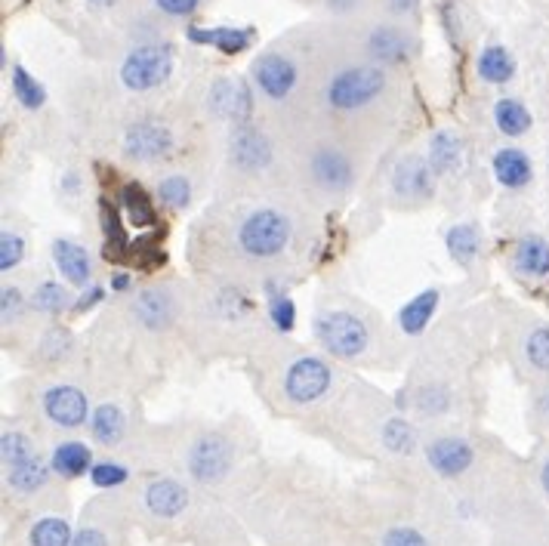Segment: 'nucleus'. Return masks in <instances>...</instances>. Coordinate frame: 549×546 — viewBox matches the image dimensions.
Listing matches in <instances>:
<instances>
[{"label": "nucleus", "mask_w": 549, "mask_h": 546, "mask_svg": "<svg viewBox=\"0 0 549 546\" xmlns=\"http://www.w3.org/2000/svg\"><path fill=\"white\" fill-rule=\"evenodd\" d=\"M238 241L250 257H260V260L275 257V253H281L290 241V223L278 210H256L244 220Z\"/></svg>", "instance_id": "f257e3e1"}, {"label": "nucleus", "mask_w": 549, "mask_h": 546, "mask_svg": "<svg viewBox=\"0 0 549 546\" xmlns=\"http://www.w3.org/2000/svg\"><path fill=\"white\" fill-rule=\"evenodd\" d=\"M386 87V78L380 68H346L340 75L327 84V102L334 108H343V112H352V108H361L374 102Z\"/></svg>", "instance_id": "f03ea898"}, {"label": "nucleus", "mask_w": 549, "mask_h": 546, "mask_svg": "<svg viewBox=\"0 0 549 546\" xmlns=\"http://www.w3.org/2000/svg\"><path fill=\"white\" fill-rule=\"evenodd\" d=\"M173 56L167 47H139L124 59L121 78L130 90H152L167 81Z\"/></svg>", "instance_id": "7ed1b4c3"}, {"label": "nucleus", "mask_w": 549, "mask_h": 546, "mask_svg": "<svg viewBox=\"0 0 549 546\" xmlns=\"http://www.w3.org/2000/svg\"><path fill=\"white\" fill-rule=\"evenodd\" d=\"M318 340L334 355L352 358L368 346V327L349 312H331L318 318Z\"/></svg>", "instance_id": "20e7f679"}, {"label": "nucleus", "mask_w": 549, "mask_h": 546, "mask_svg": "<svg viewBox=\"0 0 549 546\" xmlns=\"http://www.w3.org/2000/svg\"><path fill=\"white\" fill-rule=\"evenodd\" d=\"M327 386H331V371L318 358H300L287 371V395L294 402H315L318 395H324Z\"/></svg>", "instance_id": "39448f33"}, {"label": "nucleus", "mask_w": 549, "mask_h": 546, "mask_svg": "<svg viewBox=\"0 0 549 546\" xmlns=\"http://www.w3.org/2000/svg\"><path fill=\"white\" fill-rule=\"evenodd\" d=\"M173 145V136L164 124L158 121H142V124H133L124 136V152L130 158H139V161H155L161 155L170 152Z\"/></svg>", "instance_id": "423d86ee"}, {"label": "nucleus", "mask_w": 549, "mask_h": 546, "mask_svg": "<svg viewBox=\"0 0 549 546\" xmlns=\"http://www.w3.org/2000/svg\"><path fill=\"white\" fill-rule=\"evenodd\" d=\"M253 78L260 84V90L272 99H284L290 90L297 84V68L290 59L278 56V53H269L263 59H256L253 65Z\"/></svg>", "instance_id": "0eeeda50"}, {"label": "nucleus", "mask_w": 549, "mask_h": 546, "mask_svg": "<svg viewBox=\"0 0 549 546\" xmlns=\"http://www.w3.org/2000/svg\"><path fill=\"white\" fill-rule=\"evenodd\" d=\"M232 463V451L223 439H201L192 451V476L198 482H213L219 476H226V469Z\"/></svg>", "instance_id": "6e6552de"}, {"label": "nucleus", "mask_w": 549, "mask_h": 546, "mask_svg": "<svg viewBox=\"0 0 549 546\" xmlns=\"http://www.w3.org/2000/svg\"><path fill=\"white\" fill-rule=\"evenodd\" d=\"M44 408H47L50 420L59 426H81L87 417V398L75 386H56L47 392Z\"/></svg>", "instance_id": "1a4fd4ad"}, {"label": "nucleus", "mask_w": 549, "mask_h": 546, "mask_svg": "<svg viewBox=\"0 0 549 546\" xmlns=\"http://www.w3.org/2000/svg\"><path fill=\"white\" fill-rule=\"evenodd\" d=\"M392 182L401 198H429L432 195V164L411 155L395 167Z\"/></svg>", "instance_id": "9d476101"}, {"label": "nucleus", "mask_w": 549, "mask_h": 546, "mask_svg": "<svg viewBox=\"0 0 549 546\" xmlns=\"http://www.w3.org/2000/svg\"><path fill=\"white\" fill-rule=\"evenodd\" d=\"M312 176L324 189H346L352 179V164L337 149H321L312 158Z\"/></svg>", "instance_id": "9b49d317"}, {"label": "nucleus", "mask_w": 549, "mask_h": 546, "mask_svg": "<svg viewBox=\"0 0 549 546\" xmlns=\"http://www.w3.org/2000/svg\"><path fill=\"white\" fill-rule=\"evenodd\" d=\"M232 158L241 170H260L269 164L272 152H269V142L263 133H256L250 127H241L235 133V142H232Z\"/></svg>", "instance_id": "f8f14e48"}, {"label": "nucleus", "mask_w": 549, "mask_h": 546, "mask_svg": "<svg viewBox=\"0 0 549 546\" xmlns=\"http://www.w3.org/2000/svg\"><path fill=\"white\" fill-rule=\"evenodd\" d=\"M429 463L442 472V476H457L472 463V451L460 439H438L429 445Z\"/></svg>", "instance_id": "ddd939ff"}, {"label": "nucleus", "mask_w": 549, "mask_h": 546, "mask_svg": "<svg viewBox=\"0 0 549 546\" xmlns=\"http://www.w3.org/2000/svg\"><path fill=\"white\" fill-rule=\"evenodd\" d=\"M210 108L219 115V118H235L241 121L250 108V96L247 90L235 81H216L213 90H210Z\"/></svg>", "instance_id": "4468645a"}, {"label": "nucleus", "mask_w": 549, "mask_h": 546, "mask_svg": "<svg viewBox=\"0 0 549 546\" xmlns=\"http://www.w3.org/2000/svg\"><path fill=\"white\" fill-rule=\"evenodd\" d=\"M494 173L506 189H522L531 182V161L519 149H500L494 155Z\"/></svg>", "instance_id": "2eb2a0df"}, {"label": "nucleus", "mask_w": 549, "mask_h": 546, "mask_svg": "<svg viewBox=\"0 0 549 546\" xmlns=\"http://www.w3.org/2000/svg\"><path fill=\"white\" fill-rule=\"evenodd\" d=\"M53 260L59 266V272L71 281V284H87L90 281V257L71 241H56L53 247Z\"/></svg>", "instance_id": "dca6fc26"}, {"label": "nucleus", "mask_w": 549, "mask_h": 546, "mask_svg": "<svg viewBox=\"0 0 549 546\" xmlns=\"http://www.w3.org/2000/svg\"><path fill=\"white\" fill-rule=\"evenodd\" d=\"M145 500H149V509L155 516H179L186 509V491H182L176 482H155L145 491Z\"/></svg>", "instance_id": "f3484780"}, {"label": "nucleus", "mask_w": 549, "mask_h": 546, "mask_svg": "<svg viewBox=\"0 0 549 546\" xmlns=\"http://www.w3.org/2000/svg\"><path fill=\"white\" fill-rule=\"evenodd\" d=\"M189 38L195 44H213L216 50H223V53H241L250 44V31H244V28H213V31L192 28Z\"/></svg>", "instance_id": "a211bd4d"}, {"label": "nucleus", "mask_w": 549, "mask_h": 546, "mask_svg": "<svg viewBox=\"0 0 549 546\" xmlns=\"http://www.w3.org/2000/svg\"><path fill=\"white\" fill-rule=\"evenodd\" d=\"M429 164L435 173H451L460 164V139L448 130L435 133L429 142Z\"/></svg>", "instance_id": "6ab92c4d"}, {"label": "nucleus", "mask_w": 549, "mask_h": 546, "mask_svg": "<svg viewBox=\"0 0 549 546\" xmlns=\"http://www.w3.org/2000/svg\"><path fill=\"white\" fill-rule=\"evenodd\" d=\"M435 306H438V294H435V290H423V294H420L417 300H411L405 309H401V331L420 334L423 327L429 324Z\"/></svg>", "instance_id": "aec40b11"}, {"label": "nucleus", "mask_w": 549, "mask_h": 546, "mask_svg": "<svg viewBox=\"0 0 549 546\" xmlns=\"http://www.w3.org/2000/svg\"><path fill=\"white\" fill-rule=\"evenodd\" d=\"M516 266L525 275H546L549 272V244L543 238H525L516 250Z\"/></svg>", "instance_id": "412c9836"}, {"label": "nucleus", "mask_w": 549, "mask_h": 546, "mask_svg": "<svg viewBox=\"0 0 549 546\" xmlns=\"http://www.w3.org/2000/svg\"><path fill=\"white\" fill-rule=\"evenodd\" d=\"M494 118H497V127L506 133V136H522L528 127H531V115L528 108L516 99H500L497 108H494Z\"/></svg>", "instance_id": "4be33fe9"}, {"label": "nucleus", "mask_w": 549, "mask_h": 546, "mask_svg": "<svg viewBox=\"0 0 549 546\" xmlns=\"http://www.w3.org/2000/svg\"><path fill=\"white\" fill-rule=\"evenodd\" d=\"M133 309L142 318V324H149V327H161L173 315V306H170V300L161 294V290H145V294H139Z\"/></svg>", "instance_id": "5701e85b"}, {"label": "nucleus", "mask_w": 549, "mask_h": 546, "mask_svg": "<svg viewBox=\"0 0 549 546\" xmlns=\"http://www.w3.org/2000/svg\"><path fill=\"white\" fill-rule=\"evenodd\" d=\"M512 71H516V65H512V56L503 50V47H488L482 56H479V75L488 81V84H503L512 78Z\"/></svg>", "instance_id": "b1692460"}, {"label": "nucleus", "mask_w": 549, "mask_h": 546, "mask_svg": "<svg viewBox=\"0 0 549 546\" xmlns=\"http://www.w3.org/2000/svg\"><path fill=\"white\" fill-rule=\"evenodd\" d=\"M371 50H374V56H380L386 62H401L408 53V41H405V34L395 28H377L371 34Z\"/></svg>", "instance_id": "393cba45"}, {"label": "nucleus", "mask_w": 549, "mask_h": 546, "mask_svg": "<svg viewBox=\"0 0 549 546\" xmlns=\"http://www.w3.org/2000/svg\"><path fill=\"white\" fill-rule=\"evenodd\" d=\"M93 435L105 445H115L121 435H124V414L115 405H102L93 414Z\"/></svg>", "instance_id": "a878e982"}, {"label": "nucleus", "mask_w": 549, "mask_h": 546, "mask_svg": "<svg viewBox=\"0 0 549 546\" xmlns=\"http://www.w3.org/2000/svg\"><path fill=\"white\" fill-rule=\"evenodd\" d=\"M53 469L65 472V476H81L84 469H90V451L78 442H65L53 454Z\"/></svg>", "instance_id": "bb28decb"}, {"label": "nucleus", "mask_w": 549, "mask_h": 546, "mask_svg": "<svg viewBox=\"0 0 549 546\" xmlns=\"http://www.w3.org/2000/svg\"><path fill=\"white\" fill-rule=\"evenodd\" d=\"M448 247H451V257L457 263H469L475 257V250H479V229L463 223L457 229L448 232Z\"/></svg>", "instance_id": "cd10ccee"}, {"label": "nucleus", "mask_w": 549, "mask_h": 546, "mask_svg": "<svg viewBox=\"0 0 549 546\" xmlns=\"http://www.w3.org/2000/svg\"><path fill=\"white\" fill-rule=\"evenodd\" d=\"M47 476H50V472L44 469L41 460H28V463L10 469V485L19 488V491H38L47 482Z\"/></svg>", "instance_id": "c85d7f7f"}, {"label": "nucleus", "mask_w": 549, "mask_h": 546, "mask_svg": "<svg viewBox=\"0 0 549 546\" xmlns=\"http://www.w3.org/2000/svg\"><path fill=\"white\" fill-rule=\"evenodd\" d=\"M13 96L25 108H41L44 105V87L34 81L25 68H13Z\"/></svg>", "instance_id": "c756f323"}, {"label": "nucleus", "mask_w": 549, "mask_h": 546, "mask_svg": "<svg viewBox=\"0 0 549 546\" xmlns=\"http://www.w3.org/2000/svg\"><path fill=\"white\" fill-rule=\"evenodd\" d=\"M31 543L34 546H68L71 543V531L62 519H44L34 525L31 531Z\"/></svg>", "instance_id": "7c9ffc66"}, {"label": "nucleus", "mask_w": 549, "mask_h": 546, "mask_svg": "<svg viewBox=\"0 0 549 546\" xmlns=\"http://www.w3.org/2000/svg\"><path fill=\"white\" fill-rule=\"evenodd\" d=\"M124 204H127V213H130V223L133 226H152L155 223V210L145 198V192L139 186H127L124 189Z\"/></svg>", "instance_id": "2f4dec72"}, {"label": "nucleus", "mask_w": 549, "mask_h": 546, "mask_svg": "<svg viewBox=\"0 0 549 546\" xmlns=\"http://www.w3.org/2000/svg\"><path fill=\"white\" fill-rule=\"evenodd\" d=\"M0 454H4V463L13 469V466H22L28 460H34V451H31V442L19 432H7L4 439H0Z\"/></svg>", "instance_id": "473e14b6"}, {"label": "nucleus", "mask_w": 549, "mask_h": 546, "mask_svg": "<svg viewBox=\"0 0 549 546\" xmlns=\"http://www.w3.org/2000/svg\"><path fill=\"white\" fill-rule=\"evenodd\" d=\"M158 195H161V201L167 207H186L189 204V182H186V176H167V179H161Z\"/></svg>", "instance_id": "72a5a7b5"}, {"label": "nucleus", "mask_w": 549, "mask_h": 546, "mask_svg": "<svg viewBox=\"0 0 549 546\" xmlns=\"http://www.w3.org/2000/svg\"><path fill=\"white\" fill-rule=\"evenodd\" d=\"M383 442L392 448V451H414V432L405 420H389L386 429H383Z\"/></svg>", "instance_id": "f704fd0d"}, {"label": "nucleus", "mask_w": 549, "mask_h": 546, "mask_svg": "<svg viewBox=\"0 0 549 546\" xmlns=\"http://www.w3.org/2000/svg\"><path fill=\"white\" fill-rule=\"evenodd\" d=\"M65 303H68V294L53 281H47V284H41L38 290H34V306H38L41 312H62Z\"/></svg>", "instance_id": "c9c22d12"}, {"label": "nucleus", "mask_w": 549, "mask_h": 546, "mask_svg": "<svg viewBox=\"0 0 549 546\" xmlns=\"http://www.w3.org/2000/svg\"><path fill=\"white\" fill-rule=\"evenodd\" d=\"M525 352H528L534 368L549 371V327H537V331L525 343Z\"/></svg>", "instance_id": "e433bc0d"}, {"label": "nucleus", "mask_w": 549, "mask_h": 546, "mask_svg": "<svg viewBox=\"0 0 549 546\" xmlns=\"http://www.w3.org/2000/svg\"><path fill=\"white\" fill-rule=\"evenodd\" d=\"M22 257H25V241L19 235H10V232L0 235V269L10 272Z\"/></svg>", "instance_id": "4c0bfd02"}, {"label": "nucleus", "mask_w": 549, "mask_h": 546, "mask_svg": "<svg viewBox=\"0 0 549 546\" xmlns=\"http://www.w3.org/2000/svg\"><path fill=\"white\" fill-rule=\"evenodd\" d=\"M90 476L99 488H112V485H121L127 479V469L115 466V463H99V466H93Z\"/></svg>", "instance_id": "58836bf2"}, {"label": "nucleus", "mask_w": 549, "mask_h": 546, "mask_svg": "<svg viewBox=\"0 0 549 546\" xmlns=\"http://www.w3.org/2000/svg\"><path fill=\"white\" fill-rule=\"evenodd\" d=\"M294 318H297V312H294V303H290L284 294L272 300V321L281 327V331H290V327H294Z\"/></svg>", "instance_id": "ea45409f"}, {"label": "nucleus", "mask_w": 549, "mask_h": 546, "mask_svg": "<svg viewBox=\"0 0 549 546\" xmlns=\"http://www.w3.org/2000/svg\"><path fill=\"white\" fill-rule=\"evenodd\" d=\"M383 546H426V540L411 528H395V531L386 534Z\"/></svg>", "instance_id": "a19ab883"}, {"label": "nucleus", "mask_w": 549, "mask_h": 546, "mask_svg": "<svg viewBox=\"0 0 549 546\" xmlns=\"http://www.w3.org/2000/svg\"><path fill=\"white\" fill-rule=\"evenodd\" d=\"M198 4H201V0H158V7L167 16H189V13H195Z\"/></svg>", "instance_id": "79ce46f5"}, {"label": "nucleus", "mask_w": 549, "mask_h": 546, "mask_svg": "<svg viewBox=\"0 0 549 546\" xmlns=\"http://www.w3.org/2000/svg\"><path fill=\"white\" fill-rule=\"evenodd\" d=\"M19 309H22V294L7 287L4 290V321H13L19 315Z\"/></svg>", "instance_id": "37998d69"}, {"label": "nucleus", "mask_w": 549, "mask_h": 546, "mask_svg": "<svg viewBox=\"0 0 549 546\" xmlns=\"http://www.w3.org/2000/svg\"><path fill=\"white\" fill-rule=\"evenodd\" d=\"M71 546H105V537L99 531H81Z\"/></svg>", "instance_id": "c03bdc74"}, {"label": "nucleus", "mask_w": 549, "mask_h": 546, "mask_svg": "<svg viewBox=\"0 0 549 546\" xmlns=\"http://www.w3.org/2000/svg\"><path fill=\"white\" fill-rule=\"evenodd\" d=\"M99 300H102V287H90V294H84V300L78 303V309L87 312V309H90L93 303H99Z\"/></svg>", "instance_id": "a18cd8bd"}, {"label": "nucleus", "mask_w": 549, "mask_h": 546, "mask_svg": "<svg viewBox=\"0 0 549 546\" xmlns=\"http://www.w3.org/2000/svg\"><path fill=\"white\" fill-rule=\"evenodd\" d=\"M112 284H115V290H124V287L130 284V278H127V275H118V278H115Z\"/></svg>", "instance_id": "49530a36"}, {"label": "nucleus", "mask_w": 549, "mask_h": 546, "mask_svg": "<svg viewBox=\"0 0 549 546\" xmlns=\"http://www.w3.org/2000/svg\"><path fill=\"white\" fill-rule=\"evenodd\" d=\"M90 4H93V7H112L115 0H90Z\"/></svg>", "instance_id": "de8ad7c7"}, {"label": "nucleus", "mask_w": 549, "mask_h": 546, "mask_svg": "<svg viewBox=\"0 0 549 546\" xmlns=\"http://www.w3.org/2000/svg\"><path fill=\"white\" fill-rule=\"evenodd\" d=\"M543 488H546V491H549V463H546V466H543Z\"/></svg>", "instance_id": "09e8293b"}, {"label": "nucleus", "mask_w": 549, "mask_h": 546, "mask_svg": "<svg viewBox=\"0 0 549 546\" xmlns=\"http://www.w3.org/2000/svg\"><path fill=\"white\" fill-rule=\"evenodd\" d=\"M543 411L549 414V392H546V398H543Z\"/></svg>", "instance_id": "8fccbe9b"}]
</instances>
